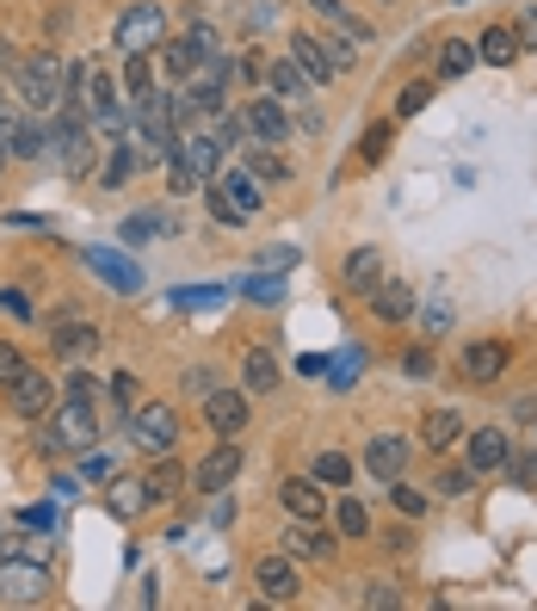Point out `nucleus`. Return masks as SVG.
I'll return each instance as SVG.
<instances>
[{
  "label": "nucleus",
  "instance_id": "nucleus-1",
  "mask_svg": "<svg viewBox=\"0 0 537 611\" xmlns=\"http://www.w3.org/2000/svg\"><path fill=\"white\" fill-rule=\"evenodd\" d=\"M50 149H57L62 173H87L93 167V154H99V130L87 124V112L80 105H57V124H50Z\"/></svg>",
  "mask_w": 537,
  "mask_h": 611
},
{
  "label": "nucleus",
  "instance_id": "nucleus-2",
  "mask_svg": "<svg viewBox=\"0 0 537 611\" xmlns=\"http://www.w3.org/2000/svg\"><path fill=\"white\" fill-rule=\"evenodd\" d=\"M260 204H266V191H260V179L248 167L211 173V216L216 223H248V216H260Z\"/></svg>",
  "mask_w": 537,
  "mask_h": 611
},
{
  "label": "nucleus",
  "instance_id": "nucleus-3",
  "mask_svg": "<svg viewBox=\"0 0 537 611\" xmlns=\"http://www.w3.org/2000/svg\"><path fill=\"white\" fill-rule=\"evenodd\" d=\"M43 451H93L99 445V421L87 401H57L50 414H43Z\"/></svg>",
  "mask_w": 537,
  "mask_h": 611
},
{
  "label": "nucleus",
  "instance_id": "nucleus-4",
  "mask_svg": "<svg viewBox=\"0 0 537 611\" xmlns=\"http://www.w3.org/2000/svg\"><path fill=\"white\" fill-rule=\"evenodd\" d=\"M7 75H13V93H20L32 112H57L62 105V62L50 57V50H43V57H20Z\"/></svg>",
  "mask_w": 537,
  "mask_h": 611
},
{
  "label": "nucleus",
  "instance_id": "nucleus-5",
  "mask_svg": "<svg viewBox=\"0 0 537 611\" xmlns=\"http://www.w3.org/2000/svg\"><path fill=\"white\" fill-rule=\"evenodd\" d=\"M130 439H136V451L167 458L173 445H179V414H173L167 401H136L130 408Z\"/></svg>",
  "mask_w": 537,
  "mask_h": 611
},
{
  "label": "nucleus",
  "instance_id": "nucleus-6",
  "mask_svg": "<svg viewBox=\"0 0 537 611\" xmlns=\"http://www.w3.org/2000/svg\"><path fill=\"white\" fill-rule=\"evenodd\" d=\"M223 154H229L223 130H186V136H173V154H167V161H179L198 186H211V173L223 167Z\"/></svg>",
  "mask_w": 537,
  "mask_h": 611
},
{
  "label": "nucleus",
  "instance_id": "nucleus-7",
  "mask_svg": "<svg viewBox=\"0 0 537 611\" xmlns=\"http://www.w3.org/2000/svg\"><path fill=\"white\" fill-rule=\"evenodd\" d=\"M161 38H167V13H161L154 0L124 7V20H117V50H124V57H130V50H154Z\"/></svg>",
  "mask_w": 537,
  "mask_h": 611
},
{
  "label": "nucleus",
  "instance_id": "nucleus-8",
  "mask_svg": "<svg viewBox=\"0 0 537 611\" xmlns=\"http://www.w3.org/2000/svg\"><path fill=\"white\" fill-rule=\"evenodd\" d=\"M253 587H260V599H272V606H290L297 587H303L297 556H260V562H253Z\"/></svg>",
  "mask_w": 537,
  "mask_h": 611
},
{
  "label": "nucleus",
  "instance_id": "nucleus-9",
  "mask_svg": "<svg viewBox=\"0 0 537 611\" xmlns=\"http://www.w3.org/2000/svg\"><path fill=\"white\" fill-rule=\"evenodd\" d=\"M50 593V569L43 562H0V599L7 606H38Z\"/></svg>",
  "mask_w": 537,
  "mask_h": 611
},
{
  "label": "nucleus",
  "instance_id": "nucleus-10",
  "mask_svg": "<svg viewBox=\"0 0 537 611\" xmlns=\"http://www.w3.org/2000/svg\"><path fill=\"white\" fill-rule=\"evenodd\" d=\"M7 401H13V414H25V421H43V414L57 408V389H50V377H43V371H32V364H25L20 377L7 383Z\"/></svg>",
  "mask_w": 537,
  "mask_h": 611
},
{
  "label": "nucleus",
  "instance_id": "nucleus-11",
  "mask_svg": "<svg viewBox=\"0 0 537 611\" xmlns=\"http://www.w3.org/2000/svg\"><path fill=\"white\" fill-rule=\"evenodd\" d=\"M211 57H216V32H211V25H192L186 38H167V68H173V75L192 80Z\"/></svg>",
  "mask_w": 537,
  "mask_h": 611
},
{
  "label": "nucleus",
  "instance_id": "nucleus-12",
  "mask_svg": "<svg viewBox=\"0 0 537 611\" xmlns=\"http://www.w3.org/2000/svg\"><path fill=\"white\" fill-rule=\"evenodd\" d=\"M87 266H93L99 285H112L117 297H136V290H142V266H136L130 253H117V248H87Z\"/></svg>",
  "mask_w": 537,
  "mask_h": 611
},
{
  "label": "nucleus",
  "instance_id": "nucleus-13",
  "mask_svg": "<svg viewBox=\"0 0 537 611\" xmlns=\"http://www.w3.org/2000/svg\"><path fill=\"white\" fill-rule=\"evenodd\" d=\"M290 62L309 75V87H327V80L340 75V57H334V43H322V38H309V32H297L290 38Z\"/></svg>",
  "mask_w": 537,
  "mask_h": 611
},
{
  "label": "nucleus",
  "instance_id": "nucleus-14",
  "mask_svg": "<svg viewBox=\"0 0 537 611\" xmlns=\"http://www.w3.org/2000/svg\"><path fill=\"white\" fill-rule=\"evenodd\" d=\"M235 117H241L248 142H272V149H285L290 142V117L278 112V99H253L248 112H235Z\"/></svg>",
  "mask_w": 537,
  "mask_h": 611
},
{
  "label": "nucleus",
  "instance_id": "nucleus-15",
  "mask_svg": "<svg viewBox=\"0 0 537 611\" xmlns=\"http://www.w3.org/2000/svg\"><path fill=\"white\" fill-rule=\"evenodd\" d=\"M235 476H241V445H235V439H223V445L211 451V458L198 463L192 488H198V495H223V488H229Z\"/></svg>",
  "mask_w": 537,
  "mask_h": 611
},
{
  "label": "nucleus",
  "instance_id": "nucleus-16",
  "mask_svg": "<svg viewBox=\"0 0 537 611\" xmlns=\"http://www.w3.org/2000/svg\"><path fill=\"white\" fill-rule=\"evenodd\" d=\"M204 421H211L223 439L248 433V389H211V396H204Z\"/></svg>",
  "mask_w": 537,
  "mask_h": 611
},
{
  "label": "nucleus",
  "instance_id": "nucleus-17",
  "mask_svg": "<svg viewBox=\"0 0 537 611\" xmlns=\"http://www.w3.org/2000/svg\"><path fill=\"white\" fill-rule=\"evenodd\" d=\"M507 371V346L500 340H470L463 346V377L470 383H495Z\"/></svg>",
  "mask_w": 537,
  "mask_h": 611
},
{
  "label": "nucleus",
  "instance_id": "nucleus-18",
  "mask_svg": "<svg viewBox=\"0 0 537 611\" xmlns=\"http://www.w3.org/2000/svg\"><path fill=\"white\" fill-rule=\"evenodd\" d=\"M525 57V43H519L513 25H488L476 38V62H495V68H513V62Z\"/></svg>",
  "mask_w": 537,
  "mask_h": 611
},
{
  "label": "nucleus",
  "instance_id": "nucleus-19",
  "mask_svg": "<svg viewBox=\"0 0 537 611\" xmlns=\"http://www.w3.org/2000/svg\"><path fill=\"white\" fill-rule=\"evenodd\" d=\"M142 507H149V482L142 476H112L105 482V513L112 519H136Z\"/></svg>",
  "mask_w": 537,
  "mask_h": 611
},
{
  "label": "nucleus",
  "instance_id": "nucleus-20",
  "mask_svg": "<svg viewBox=\"0 0 537 611\" xmlns=\"http://www.w3.org/2000/svg\"><path fill=\"white\" fill-rule=\"evenodd\" d=\"M285 556H309V562H334V537L315 532V519H290L285 532Z\"/></svg>",
  "mask_w": 537,
  "mask_h": 611
},
{
  "label": "nucleus",
  "instance_id": "nucleus-21",
  "mask_svg": "<svg viewBox=\"0 0 537 611\" xmlns=\"http://www.w3.org/2000/svg\"><path fill=\"white\" fill-rule=\"evenodd\" d=\"M340 285H346V290H365V297H371V290L384 285V253H377V248H359V253H346V272H340Z\"/></svg>",
  "mask_w": 537,
  "mask_h": 611
},
{
  "label": "nucleus",
  "instance_id": "nucleus-22",
  "mask_svg": "<svg viewBox=\"0 0 537 611\" xmlns=\"http://www.w3.org/2000/svg\"><path fill=\"white\" fill-rule=\"evenodd\" d=\"M365 463H371V476H377V482H396V476L408 470V439H396V433H384V439H371Z\"/></svg>",
  "mask_w": 537,
  "mask_h": 611
},
{
  "label": "nucleus",
  "instance_id": "nucleus-23",
  "mask_svg": "<svg viewBox=\"0 0 537 611\" xmlns=\"http://www.w3.org/2000/svg\"><path fill=\"white\" fill-rule=\"evenodd\" d=\"M241 389H248V396H266V389H278V359H272L266 346H253L248 359H241Z\"/></svg>",
  "mask_w": 537,
  "mask_h": 611
},
{
  "label": "nucleus",
  "instance_id": "nucleus-24",
  "mask_svg": "<svg viewBox=\"0 0 537 611\" xmlns=\"http://www.w3.org/2000/svg\"><path fill=\"white\" fill-rule=\"evenodd\" d=\"M507 463V433L500 426H482V433H470V470H500Z\"/></svg>",
  "mask_w": 537,
  "mask_h": 611
},
{
  "label": "nucleus",
  "instance_id": "nucleus-25",
  "mask_svg": "<svg viewBox=\"0 0 537 611\" xmlns=\"http://www.w3.org/2000/svg\"><path fill=\"white\" fill-rule=\"evenodd\" d=\"M278 500H285L290 519H322V488H315L309 476H290L285 488H278Z\"/></svg>",
  "mask_w": 537,
  "mask_h": 611
},
{
  "label": "nucleus",
  "instance_id": "nucleus-26",
  "mask_svg": "<svg viewBox=\"0 0 537 611\" xmlns=\"http://www.w3.org/2000/svg\"><path fill=\"white\" fill-rule=\"evenodd\" d=\"M458 439H463V414L458 408H433V414H426V445H433V451H451Z\"/></svg>",
  "mask_w": 537,
  "mask_h": 611
},
{
  "label": "nucleus",
  "instance_id": "nucleus-27",
  "mask_svg": "<svg viewBox=\"0 0 537 611\" xmlns=\"http://www.w3.org/2000/svg\"><path fill=\"white\" fill-rule=\"evenodd\" d=\"M371 309H377V322H402V315H414V290L408 285H377L371 290Z\"/></svg>",
  "mask_w": 537,
  "mask_h": 611
},
{
  "label": "nucleus",
  "instance_id": "nucleus-28",
  "mask_svg": "<svg viewBox=\"0 0 537 611\" xmlns=\"http://www.w3.org/2000/svg\"><path fill=\"white\" fill-rule=\"evenodd\" d=\"M266 87H272V99H303L309 93V75L285 57V62H272V68H266Z\"/></svg>",
  "mask_w": 537,
  "mask_h": 611
},
{
  "label": "nucleus",
  "instance_id": "nucleus-29",
  "mask_svg": "<svg viewBox=\"0 0 537 611\" xmlns=\"http://www.w3.org/2000/svg\"><path fill=\"white\" fill-rule=\"evenodd\" d=\"M248 173L253 179H290V161H285V149H272V142H253L248 149Z\"/></svg>",
  "mask_w": 537,
  "mask_h": 611
},
{
  "label": "nucleus",
  "instance_id": "nucleus-30",
  "mask_svg": "<svg viewBox=\"0 0 537 611\" xmlns=\"http://www.w3.org/2000/svg\"><path fill=\"white\" fill-rule=\"evenodd\" d=\"M142 482H149V507H161V500H173V495H179V482H186V470L161 458V463H154V470H149Z\"/></svg>",
  "mask_w": 537,
  "mask_h": 611
},
{
  "label": "nucleus",
  "instance_id": "nucleus-31",
  "mask_svg": "<svg viewBox=\"0 0 537 611\" xmlns=\"http://www.w3.org/2000/svg\"><path fill=\"white\" fill-rule=\"evenodd\" d=\"M470 68H476V43L445 38V50H439V75H445V80H458V75H470Z\"/></svg>",
  "mask_w": 537,
  "mask_h": 611
},
{
  "label": "nucleus",
  "instance_id": "nucleus-32",
  "mask_svg": "<svg viewBox=\"0 0 537 611\" xmlns=\"http://www.w3.org/2000/svg\"><path fill=\"white\" fill-rule=\"evenodd\" d=\"M93 346H99V327H62V334H57V352H62V359H87V352H93Z\"/></svg>",
  "mask_w": 537,
  "mask_h": 611
},
{
  "label": "nucleus",
  "instance_id": "nucleus-33",
  "mask_svg": "<svg viewBox=\"0 0 537 611\" xmlns=\"http://www.w3.org/2000/svg\"><path fill=\"white\" fill-rule=\"evenodd\" d=\"M352 470H359V463L346 458V451H322V458H315V482H334V488H346Z\"/></svg>",
  "mask_w": 537,
  "mask_h": 611
},
{
  "label": "nucleus",
  "instance_id": "nucleus-34",
  "mask_svg": "<svg viewBox=\"0 0 537 611\" xmlns=\"http://www.w3.org/2000/svg\"><path fill=\"white\" fill-rule=\"evenodd\" d=\"M241 290H248V303H266V309L285 303V278H278V272H253Z\"/></svg>",
  "mask_w": 537,
  "mask_h": 611
},
{
  "label": "nucleus",
  "instance_id": "nucleus-35",
  "mask_svg": "<svg viewBox=\"0 0 537 611\" xmlns=\"http://www.w3.org/2000/svg\"><path fill=\"white\" fill-rule=\"evenodd\" d=\"M105 149H112V161H105V186H124V179H130V167H136V142H124V136H117V142H105Z\"/></svg>",
  "mask_w": 537,
  "mask_h": 611
},
{
  "label": "nucleus",
  "instance_id": "nucleus-36",
  "mask_svg": "<svg viewBox=\"0 0 537 611\" xmlns=\"http://www.w3.org/2000/svg\"><path fill=\"white\" fill-rule=\"evenodd\" d=\"M161 229H167V216H161V211L124 216V241H130V248H142V241H149V235H161Z\"/></svg>",
  "mask_w": 537,
  "mask_h": 611
},
{
  "label": "nucleus",
  "instance_id": "nucleus-37",
  "mask_svg": "<svg viewBox=\"0 0 537 611\" xmlns=\"http://www.w3.org/2000/svg\"><path fill=\"white\" fill-rule=\"evenodd\" d=\"M13 154H25V161H38V154H50V130H38V124H25L13 130Z\"/></svg>",
  "mask_w": 537,
  "mask_h": 611
},
{
  "label": "nucleus",
  "instance_id": "nucleus-38",
  "mask_svg": "<svg viewBox=\"0 0 537 611\" xmlns=\"http://www.w3.org/2000/svg\"><path fill=\"white\" fill-rule=\"evenodd\" d=\"M124 87H130V93H149V87H154V62H149V50H130V62H124Z\"/></svg>",
  "mask_w": 537,
  "mask_h": 611
},
{
  "label": "nucleus",
  "instance_id": "nucleus-39",
  "mask_svg": "<svg viewBox=\"0 0 537 611\" xmlns=\"http://www.w3.org/2000/svg\"><path fill=\"white\" fill-rule=\"evenodd\" d=\"M334 525H340V537H371V513L359 507V500H340V513H334Z\"/></svg>",
  "mask_w": 537,
  "mask_h": 611
},
{
  "label": "nucleus",
  "instance_id": "nucleus-40",
  "mask_svg": "<svg viewBox=\"0 0 537 611\" xmlns=\"http://www.w3.org/2000/svg\"><path fill=\"white\" fill-rule=\"evenodd\" d=\"M80 476H87V482H112L117 476V458L93 445V451H80Z\"/></svg>",
  "mask_w": 537,
  "mask_h": 611
},
{
  "label": "nucleus",
  "instance_id": "nucleus-41",
  "mask_svg": "<svg viewBox=\"0 0 537 611\" xmlns=\"http://www.w3.org/2000/svg\"><path fill=\"white\" fill-rule=\"evenodd\" d=\"M173 303L179 309H216L223 303V290L216 285H186V290H173Z\"/></svg>",
  "mask_w": 537,
  "mask_h": 611
},
{
  "label": "nucleus",
  "instance_id": "nucleus-42",
  "mask_svg": "<svg viewBox=\"0 0 537 611\" xmlns=\"http://www.w3.org/2000/svg\"><path fill=\"white\" fill-rule=\"evenodd\" d=\"M384 154H389V124H371L365 142H359V161H365V167H377Z\"/></svg>",
  "mask_w": 537,
  "mask_h": 611
},
{
  "label": "nucleus",
  "instance_id": "nucleus-43",
  "mask_svg": "<svg viewBox=\"0 0 537 611\" xmlns=\"http://www.w3.org/2000/svg\"><path fill=\"white\" fill-rule=\"evenodd\" d=\"M470 482H476V470H439V476H433V495H470Z\"/></svg>",
  "mask_w": 537,
  "mask_h": 611
},
{
  "label": "nucleus",
  "instance_id": "nucleus-44",
  "mask_svg": "<svg viewBox=\"0 0 537 611\" xmlns=\"http://www.w3.org/2000/svg\"><path fill=\"white\" fill-rule=\"evenodd\" d=\"M389 500H396L408 519H421V513H426V495H421V488H402V476L389 482Z\"/></svg>",
  "mask_w": 537,
  "mask_h": 611
},
{
  "label": "nucleus",
  "instance_id": "nucleus-45",
  "mask_svg": "<svg viewBox=\"0 0 537 611\" xmlns=\"http://www.w3.org/2000/svg\"><path fill=\"white\" fill-rule=\"evenodd\" d=\"M426 105H433V80H414V87H402V105H396V112L414 117V112H426Z\"/></svg>",
  "mask_w": 537,
  "mask_h": 611
},
{
  "label": "nucleus",
  "instance_id": "nucleus-46",
  "mask_svg": "<svg viewBox=\"0 0 537 611\" xmlns=\"http://www.w3.org/2000/svg\"><path fill=\"white\" fill-rule=\"evenodd\" d=\"M359 371H365V359H359V352H346V359H334V364H327V377L340 383V389H346L352 377H359Z\"/></svg>",
  "mask_w": 537,
  "mask_h": 611
},
{
  "label": "nucleus",
  "instance_id": "nucleus-47",
  "mask_svg": "<svg viewBox=\"0 0 537 611\" xmlns=\"http://www.w3.org/2000/svg\"><path fill=\"white\" fill-rule=\"evenodd\" d=\"M421 322H426V334H445V327H451V303H445V297H433Z\"/></svg>",
  "mask_w": 537,
  "mask_h": 611
},
{
  "label": "nucleus",
  "instance_id": "nucleus-48",
  "mask_svg": "<svg viewBox=\"0 0 537 611\" xmlns=\"http://www.w3.org/2000/svg\"><path fill=\"white\" fill-rule=\"evenodd\" d=\"M112 401L124 408V414L136 408V377H130V371H117V377H112Z\"/></svg>",
  "mask_w": 537,
  "mask_h": 611
},
{
  "label": "nucleus",
  "instance_id": "nucleus-49",
  "mask_svg": "<svg viewBox=\"0 0 537 611\" xmlns=\"http://www.w3.org/2000/svg\"><path fill=\"white\" fill-rule=\"evenodd\" d=\"M365 606H377V611H384V606H402V593L389 587V581H371V587H365Z\"/></svg>",
  "mask_w": 537,
  "mask_h": 611
},
{
  "label": "nucleus",
  "instance_id": "nucleus-50",
  "mask_svg": "<svg viewBox=\"0 0 537 611\" xmlns=\"http://www.w3.org/2000/svg\"><path fill=\"white\" fill-rule=\"evenodd\" d=\"M25 371V359H20V346H0V389H7V383L20 377Z\"/></svg>",
  "mask_w": 537,
  "mask_h": 611
},
{
  "label": "nucleus",
  "instance_id": "nucleus-51",
  "mask_svg": "<svg viewBox=\"0 0 537 611\" xmlns=\"http://www.w3.org/2000/svg\"><path fill=\"white\" fill-rule=\"evenodd\" d=\"M25 525H32V532H57V507H25Z\"/></svg>",
  "mask_w": 537,
  "mask_h": 611
},
{
  "label": "nucleus",
  "instance_id": "nucleus-52",
  "mask_svg": "<svg viewBox=\"0 0 537 611\" xmlns=\"http://www.w3.org/2000/svg\"><path fill=\"white\" fill-rule=\"evenodd\" d=\"M334 25H340V38H352V43H371V25H365V20H352V13H340Z\"/></svg>",
  "mask_w": 537,
  "mask_h": 611
},
{
  "label": "nucleus",
  "instance_id": "nucleus-53",
  "mask_svg": "<svg viewBox=\"0 0 537 611\" xmlns=\"http://www.w3.org/2000/svg\"><path fill=\"white\" fill-rule=\"evenodd\" d=\"M68 401H87V408H93V401H99V383L93 377H68Z\"/></svg>",
  "mask_w": 537,
  "mask_h": 611
},
{
  "label": "nucleus",
  "instance_id": "nucleus-54",
  "mask_svg": "<svg viewBox=\"0 0 537 611\" xmlns=\"http://www.w3.org/2000/svg\"><path fill=\"white\" fill-rule=\"evenodd\" d=\"M186 389H192V396H211V389H216V377L204 371V364H198V371H186Z\"/></svg>",
  "mask_w": 537,
  "mask_h": 611
},
{
  "label": "nucleus",
  "instance_id": "nucleus-55",
  "mask_svg": "<svg viewBox=\"0 0 537 611\" xmlns=\"http://www.w3.org/2000/svg\"><path fill=\"white\" fill-rule=\"evenodd\" d=\"M513 32H519V43H525V50H537V7H532V13H525L519 25H513Z\"/></svg>",
  "mask_w": 537,
  "mask_h": 611
},
{
  "label": "nucleus",
  "instance_id": "nucleus-56",
  "mask_svg": "<svg viewBox=\"0 0 537 611\" xmlns=\"http://www.w3.org/2000/svg\"><path fill=\"white\" fill-rule=\"evenodd\" d=\"M309 7H315V13H327V20H340V13H346L340 0H309Z\"/></svg>",
  "mask_w": 537,
  "mask_h": 611
},
{
  "label": "nucleus",
  "instance_id": "nucleus-57",
  "mask_svg": "<svg viewBox=\"0 0 537 611\" xmlns=\"http://www.w3.org/2000/svg\"><path fill=\"white\" fill-rule=\"evenodd\" d=\"M7 161H13V149H7V142H0V167H7Z\"/></svg>",
  "mask_w": 537,
  "mask_h": 611
},
{
  "label": "nucleus",
  "instance_id": "nucleus-58",
  "mask_svg": "<svg viewBox=\"0 0 537 611\" xmlns=\"http://www.w3.org/2000/svg\"><path fill=\"white\" fill-rule=\"evenodd\" d=\"M458 7H463V0H458Z\"/></svg>",
  "mask_w": 537,
  "mask_h": 611
}]
</instances>
